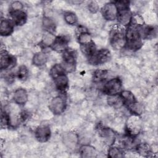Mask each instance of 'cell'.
I'll list each match as a JSON object with an SVG mask.
<instances>
[{"mask_svg":"<svg viewBox=\"0 0 158 158\" xmlns=\"http://www.w3.org/2000/svg\"><path fill=\"white\" fill-rule=\"evenodd\" d=\"M126 43L125 48L130 51H136L143 46V39L137 26L130 24L125 28Z\"/></svg>","mask_w":158,"mask_h":158,"instance_id":"1","label":"cell"},{"mask_svg":"<svg viewBox=\"0 0 158 158\" xmlns=\"http://www.w3.org/2000/svg\"><path fill=\"white\" fill-rule=\"evenodd\" d=\"M125 31V28L119 24L115 25L111 28L109 35V43L115 50H121L125 48L126 43Z\"/></svg>","mask_w":158,"mask_h":158,"instance_id":"2","label":"cell"},{"mask_svg":"<svg viewBox=\"0 0 158 158\" xmlns=\"http://www.w3.org/2000/svg\"><path fill=\"white\" fill-rule=\"evenodd\" d=\"M62 55V65L67 73H72L76 69L77 52L69 47L64 51Z\"/></svg>","mask_w":158,"mask_h":158,"instance_id":"3","label":"cell"},{"mask_svg":"<svg viewBox=\"0 0 158 158\" xmlns=\"http://www.w3.org/2000/svg\"><path fill=\"white\" fill-rule=\"evenodd\" d=\"M139 117L131 115L126 122V135L133 139L139 134L141 130V122Z\"/></svg>","mask_w":158,"mask_h":158,"instance_id":"4","label":"cell"},{"mask_svg":"<svg viewBox=\"0 0 158 158\" xmlns=\"http://www.w3.org/2000/svg\"><path fill=\"white\" fill-rule=\"evenodd\" d=\"M103 92L107 96L119 94L122 91V81L119 77L112 78L107 81L102 88Z\"/></svg>","mask_w":158,"mask_h":158,"instance_id":"5","label":"cell"},{"mask_svg":"<svg viewBox=\"0 0 158 158\" xmlns=\"http://www.w3.org/2000/svg\"><path fill=\"white\" fill-rule=\"evenodd\" d=\"M111 58V53L110 51L106 48H101L97 49L95 53L89 58L88 62L93 65H102L108 62Z\"/></svg>","mask_w":158,"mask_h":158,"instance_id":"6","label":"cell"},{"mask_svg":"<svg viewBox=\"0 0 158 158\" xmlns=\"http://www.w3.org/2000/svg\"><path fill=\"white\" fill-rule=\"evenodd\" d=\"M66 107V99L62 94L55 96L49 102V109L54 115H60L65 111Z\"/></svg>","mask_w":158,"mask_h":158,"instance_id":"7","label":"cell"},{"mask_svg":"<svg viewBox=\"0 0 158 158\" xmlns=\"http://www.w3.org/2000/svg\"><path fill=\"white\" fill-rule=\"evenodd\" d=\"M17 64L15 56L10 54L6 49L1 50L0 69L1 70H7L14 68Z\"/></svg>","mask_w":158,"mask_h":158,"instance_id":"8","label":"cell"},{"mask_svg":"<svg viewBox=\"0 0 158 158\" xmlns=\"http://www.w3.org/2000/svg\"><path fill=\"white\" fill-rule=\"evenodd\" d=\"M70 38L67 35H59L54 37L51 48L54 51L62 53L69 48Z\"/></svg>","mask_w":158,"mask_h":158,"instance_id":"9","label":"cell"},{"mask_svg":"<svg viewBox=\"0 0 158 158\" xmlns=\"http://www.w3.org/2000/svg\"><path fill=\"white\" fill-rule=\"evenodd\" d=\"M101 13L103 18L107 21L117 20L118 10L114 1L106 3L101 9Z\"/></svg>","mask_w":158,"mask_h":158,"instance_id":"10","label":"cell"},{"mask_svg":"<svg viewBox=\"0 0 158 158\" xmlns=\"http://www.w3.org/2000/svg\"><path fill=\"white\" fill-rule=\"evenodd\" d=\"M51 136V130L49 126L41 125L35 130V137L40 143H46L49 140Z\"/></svg>","mask_w":158,"mask_h":158,"instance_id":"11","label":"cell"},{"mask_svg":"<svg viewBox=\"0 0 158 158\" xmlns=\"http://www.w3.org/2000/svg\"><path fill=\"white\" fill-rule=\"evenodd\" d=\"M137 27L143 40H151L157 36V30L156 26L144 23L143 25L137 26Z\"/></svg>","mask_w":158,"mask_h":158,"instance_id":"12","label":"cell"},{"mask_svg":"<svg viewBox=\"0 0 158 158\" xmlns=\"http://www.w3.org/2000/svg\"><path fill=\"white\" fill-rule=\"evenodd\" d=\"M9 14L15 26H22L27 22V15L23 10H9Z\"/></svg>","mask_w":158,"mask_h":158,"instance_id":"13","label":"cell"},{"mask_svg":"<svg viewBox=\"0 0 158 158\" xmlns=\"http://www.w3.org/2000/svg\"><path fill=\"white\" fill-rule=\"evenodd\" d=\"M56 88L61 94H65L69 88V80L67 73L60 75L53 79Z\"/></svg>","mask_w":158,"mask_h":158,"instance_id":"14","label":"cell"},{"mask_svg":"<svg viewBox=\"0 0 158 158\" xmlns=\"http://www.w3.org/2000/svg\"><path fill=\"white\" fill-rule=\"evenodd\" d=\"M76 35L77 41L80 45L88 43L93 40L89 31L82 25H78L76 28Z\"/></svg>","mask_w":158,"mask_h":158,"instance_id":"15","label":"cell"},{"mask_svg":"<svg viewBox=\"0 0 158 158\" xmlns=\"http://www.w3.org/2000/svg\"><path fill=\"white\" fill-rule=\"evenodd\" d=\"M133 14L130 10V8L118 10V15L117 20L118 24L123 27H128L132 19Z\"/></svg>","mask_w":158,"mask_h":158,"instance_id":"16","label":"cell"},{"mask_svg":"<svg viewBox=\"0 0 158 158\" xmlns=\"http://www.w3.org/2000/svg\"><path fill=\"white\" fill-rule=\"evenodd\" d=\"M15 25L10 19L1 18L0 22V35L2 36L10 35L14 30Z\"/></svg>","mask_w":158,"mask_h":158,"instance_id":"17","label":"cell"},{"mask_svg":"<svg viewBox=\"0 0 158 158\" xmlns=\"http://www.w3.org/2000/svg\"><path fill=\"white\" fill-rule=\"evenodd\" d=\"M98 130L100 136L107 144H109V145L111 146L114 143L115 139V134L111 128L103 126H99Z\"/></svg>","mask_w":158,"mask_h":158,"instance_id":"18","label":"cell"},{"mask_svg":"<svg viewBox=\"0 0 158 158\" xmlns=\"http://www.w3.org/2000/svg\"><path fill=\"white\" fill-rule=\"evenodd\" d=\"M28 93L23 88H17L13 94V100L14 102L19 106L25 105L28 101Z\"/></svg>","mask_w":158,"mask_h":158,"instance_id":"19","label":"cell"},{"mask_svg":"<svg viewBox=\"0 0 158 158\" xmlns=\"http://www.w3.org/2000/svg\"><path fill=\"white\" fill-rule=\"evenodd\" d=\"M120 97L123 102V105L125 106L127 109L138 102L135 95L128 90H122L120 94Z\"/></svg>","mask_w":158,"mask_h":158,"instance_id":"20","label":"cell"},{"mask_svg":"<svg viewBox=\"0 0 158 158\" xmlns=\"http://www.w3.org/2000/svg\"><path fill=\"white\" fill-rule=\"evenodd\" d=\"M42 27L43 30L48 33L54 35L56 30L55 20L51 17L44 15L42 19Z\"/></svg>","mask_w":158,"mask_h":158,"instance_id":"21","label":"cell"},{"mask_svg":"<svg viewBox=\"0 0 158 158\" xmlns=\"http://www.w3.org/2000/svg\"><path fill=\"white\" fill-rule=\"evenodd\" d=\"M79 153L81 157L92 158L97 156V151L96 148L88 144H83L80 148Z\"/></svg>","mask_w":158,"mask_h":158,"instance_id":"22","label":"cell"},{"mask_svg":"<svg viewBox=\"0 0 158 158\" xmlns=\"http://www.w3.org/2000/svg\"><path fill=\"white\" fill-rule=\"evenodd\" d=\"M80 48L81 52L87 57V59L91 57L97 51L96 46L93 40L88 43L80 45Z\"/></svg>","mask_w":158,"mask_h":158,"instance_id":"23","label":"cell"},{"mask_svg":"<svg viewBox=\"0 0 158 158\" xmlns=\"http://www.w3.org/2000/svg\"><path fill=\"white\" fill-rule=\"evenodd\" d=\"M48 61V56L43 51H40L35 53L32 57V63L37 67L44 65Z\"/></svg>","mask_w":158,"mask_h":158,"instance_id":"24","label":"cell"},{"mask_svg":"<svg viewBox=\"0 0 158 158\" xmlns=\"http://www.w3.org/2000/svg\"><path fill=\"white\" fill-rule=\"evenodd\" d=\"M125 149L117 146H110L107 151V156L110 158L123 157L125 156Z\"/></svg>","mask_w":158,"mask_h":158,"instance_id":"25","label":"cell"},{"mask_svg":"<svg viewBox=\"0 0 158 158\" xmlns=\"http://www.w3.org/2000/svg\"><path fill=\"white\" fill-rule=\"evenodd\" d=\"M136 151L142 156L149 157L152 154L151 146L147 143H141L135 146Z\"/></svg>","mask_w":158,"mask_h":158,"instance_id":"26","label":"cell"},{"mask_svg":"<svg viewBox=\"0 0 158 158\" xmlns=\"http://www.w3.org/2000/svg\"><path fill=\"white\" fill-rule=\"evenodd\" d=\"M109 72L105 69H97L93 75V81L96 83H99L105 81L108 77Z\"/></svg>","mask_w":158,"mask_h":158,"instance_id":"27","label":"cell"},{"mask_svg":"<svg viewBox=\"0 0 158 158\" xmlns=\"http://www.w3.org/2000/svg\"><path fill=\"white\" fill-rule=\"evenodd\" d=\"M64 73H67V72L61 64H54L49 70V75L52 79Z\"/></svg>","mask_w":158,"mask_h":158,"instance_id":"28","label":"cell"},{"mask_svg":"<svg viewBox=\"0 0 158 158\" xmlns=\"http://www.w3.org/2000/svg\"><path fill=\"white\" fill-rule=\"evenodd\" d=\"M63 17L65 22L70 25H75L78 23V17L73 12L70 10L65 11Z\"/></svg>","mask_w":158,"mask_h":158,"instance_id":"29","label":"cell"},{"mask_svg":"<svg viewBox=\"0 0 158 158\" xmlns=\"http://www.w3.org/2000/svg\"><path fill=\"white\" fill-rule=\"evenodd\" d=\"M29 70L27 67L25 65H20L16 72V77H17V78L22 81H24L27 80Z\"/></svg>","mask_w":158,"mask_h":158,"instance_id":"30","label":"cell"},{"mask_svg":"<svg viewBox=\"0 0 158 158\" xmlns=\"http://www.w3.org/2000/svg\"><path fill=\"white\" fill-rule=\"evenodd\" d=\"M107 103L109 106L114 108L120 107L122 106H123V102L119 94L114 95V96H108Z\"/></svg>","mask_w":158,"mask_h":158,"instance_id":"31","label":"cell"},{"mask_svg":"<svg viewBox=\"0 0 158 158\" xmlns=\"http://www.w3.org/2000/svg\"><path fill=\"white\" fill-rule=\"evenodd\" d=\"M88 9L93 14H95L99 10V6L96 1H91L88 4Z\"/></svg>","mask_w":158,"mask_h":158,"instance_id":"32","label":"cell"},{"mask_svg":"<svg viewBox=\"0 0 158 158\" xmlns=\"http://www.w3.org/2000/svg\"><path fill=\"white\" fill-rule=\"evenodd\" d=\"M23 4L22 3V2L19 1H13L9 7V10H23Z\"/></svg>","mask_w":158,"mask_h":158,"instance_id":"33","label":"cell"}]
</instances>
